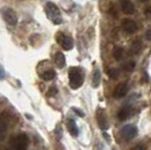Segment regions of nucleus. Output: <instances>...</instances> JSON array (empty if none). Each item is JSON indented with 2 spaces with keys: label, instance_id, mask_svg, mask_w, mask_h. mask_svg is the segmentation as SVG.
I'll return each instance as SVG.
<instances>
[{
  "label": "nucleus",
  "instance_id": "f257e3e1",
  "mask_svg": "<svg viewBox=\"0 0 151 150\" xmlns=\"http://www.w3.org/2000/svg\"><path fill=\"white\" fill-rule=\"evenodd\" d=\"M85 80L83 70L79 67H71L69 69V85L72 89H78L82 86Z\"/></svg>",
  "mask_w": 151,
  "mask_h": 150
},
{
  "label": "nucleus",
  "instance_id": "f03ea898",
  "mask_svg": "<svg viewBox=\"0 0 151 150\" xmlns=\"http://www.w3.org/2000/svg\"><path fill=\"white\" fill-rule=\"evenodd\" d=\"M45 13L47 18L50 19L51 22L55 25H60L62 23V16L60 13V9L58 8V6L54 2H46L45 4Z\"/></svg>",
  "mask_w": 151,
  "mask_h": 150
},
{
  "label": "nucleus",
  "instance_id": "7ed1b4c3",
  "mask_svg": "<svg viewBox=\"0 0 151 150\" xmlns=\"http://www.w3.org/2000/svg\"><path fill=\"white\" fill-rule=\"evenodd\" d=\"M27 144H28L27 136L24 133H20L12 140L10 148L12 150H27Z\"/></svg>",
  "mask_w": 151,
  "mask_h": 150
},
{
  "label": "nucleus",
  "instance_id": "20e7f679",
  "mask_svg": "<svg viewBox=\"0 0 151 150\" xmlns=\"http://www.w3.org/2000/svg\"><path fill=\"white\" fill-rule=\"evenodd\" d=\"M1 15H2V18L5 19V22H6L7 24H9V25L12 26H15L17 24V15L16 13L14 12V9L12 8H2L1 9Z\"/></svg>",
  "mask_w": 151,
  "mask_h": 150
},
{
  "label": "nucleus",
  "instance_id": "39448f33",
  "mask_svg": "<svg viewBox=\"0 0 151 150\" xmlns=\"http://www.w3.org/2000/svg\"><path fill=\"white\" fill-rule=\"evenodd\" d=\"M57 42L59 43V45L62 48L63 50L65 51H69L73 48V41L72 38L63 34V33H58L57 35Z\"/></svg>",
  "mask_w": 151,
  "mask_h": 150
},
{
  "label": "nucleus",
  "instance_id": "423d86ee",
  "mask_svg": "<svg viewBox=\"0 0 151 150\" xmlns=\"http://www.w3.org/2000/svg\"><path fill=\"white\" fill-rule=\"evenodd\" d=\"M9 128V116L6 112L0 115V141H4L7 138V132Z\"/></svg>",
  "mask_w": 151,
  "mask_h": 150
},
{
  "label": "nucleus",
  "instance_id": "0eeeda50",
  "mask_svg": "<svg viewBox=\"0 0 151 150\" xmlns=\"http://www.w3.org/2000/svg\"><path fill=\"white\" fill-rule=\"evenodd\" d=\"M137 133H138V129L133 124H126L121 129V136L126 140L134 138L137 136Z\"/></svg>",
  "mask_w": 151,
  "mask_h": 150
},
{
  "label": "nucleus",
  "instance_id": "6e6552de",
  "mask_svg": "<svg viewBox=\"0 0 151 150\" xmlns=\"http://www.w3.org/2000/svg\"><path fill=\"white\" fill-rule=\"evenodd\" d=\"M96 116H97V123L99 125V128L101 130H107L109 126H108V120H107V115L105 111L99 107L96 112Z\"/></svg>",
  "mask_w": 151,
  "mask_h": 150
},
{
  "label": "nucleus",
  "instance_id": "1a4fd4ad",
  "mask_svg": "<svg viewBox=\"0 0 151 150\" xmlns=\"http://www.w3.org/2000/svg\"><path fill=\"white\" fill-rule=\"evenodd\" d=\"M121 27L127 34H134L135 32L138 31V24L134 20H132V19H124L122 22Z\"/></svg>",
  "mask_w": 151,
  "mask_h": 150
},
{
  "label": "nucleus",
  "instance_id": "9d476101",
  "mask_svg": "<svg viewBox=\"0 0 151 150\" xmlns=\"http://www.w3.org/2000/svg\"><path fill=\"white\" fill-rule=\"evenodd\" d=\"M127 89H129L127 82H121L114 89L113 96L115 98H122V97H124L127 94Z\"/></svg>",
  "mask_w": 151,
  "mask_h": 150
},
{
  "label": "nucleus",
  "instance_id": "9b49d317",
  "mask_svg": "<svg viewBox=\"0 0 151 150\" xmlns=\"http://www.w3.org/2000/svg\"><path fill=\"white\" fill-rule=\"evenodd\" d=\"M121 8L123 10V13L126 15H132L134 13V5L130 0H122L121 1Z\"/></svg>",
  "mask_w": 151,
  "mask_h": 150
},
{
  "label": "nucleus",
  "instance_id": "f8f14e48",
  "mask_svg": "<svg viewBox=\"0 0 151 150\" xmlns=\"http://www.w3.org/2000/svg\"><path fill=\"white\" fill-rule=\"evenodd\" d=\"M54 62H55V66L58 68H63L65 66V58H64V54L62 52H58L55 56H54Z\"/></svg>",
  "mask_w": 151,
  "mask_h": 150
},
{
  "label": "nucleus",
  "instance_id": "ddd939ff",
  "mask_svg": "<svg viewBox=\"0 0 151 150\" xmlns=\"http://www.w3.org/2000/svg\"><path fill=\"white\" fill-rule=\"evenodd\" d=\"M131 115V107L130 106H125L123 108H121V111L119 112L117 116L121 121H124V120L129 119V116Z\"/></svg>",
  "mask_w": 151,
  "mask_h": 150
},
{
  "label": "nucleus",
  "instance_id": "4468645a",
  "mask_svg": "<svg viewBox=\"0 0 151 150\" xmlns=\"http://www.w3.org/2000/svg\"><path fill=\"white\" fill-rule=\"evenodd\" d=\"M68 130H69L70 134L73 136V137H77L79 134V129L76 124V122L73 120H69L68 121Z\"/></svg>",
  "mask_w": 151,
  "mask_h": 150
},
{
  "label": "nucleus",
  "instance_id": "2eb2a0df",
  "mask_svg": "<svg viewBox=\"0 0 151 150\" xmlns=\"http://www.w3.org/2000/svg\"><path fill=\"white\" fill-rule=\"evenodd\" d=\"M101 84V70L98 68H95L94 75H93V87L97 88Z\"/></svg>",
  "mask_w": 151,
  "mask_h": 150
},
{
  "label": "nucleus",
  "instance_id": "dca6fc26",
  "mask_svg": "<svg viewBox=\"0 0 151 150\" xmlns=\"http://www.w3.org/2000/svg\"><path fill=\"white\" fill-rule=\"evenodd\" d=\"M40 77L43 80H52L55 77V72H54V70H47V71H44V72L40 74Z\"/></svg>",
  "mask_w": 151,
  "mask_h": 150
},
{
  "label": "nucleus",
  "instance_id": "f3484780",
  "mask_svg": "<svg viewBox=\"0 0 151 150\" xmlns=\"http://www.w3.org/2000/svg\"><path fill=\"white\" fill-rule=\"evenodd\" d=\"M113 56L115 60H121L123 58V49L121 46H115L113 49Z\"/></svg>",
  "mask_w": 151,
  "mask_h": 150
},
{
  "label": "nucleus",
  "instance_id": "a211bd4d",
  "mask_svg": "<svg viewBox=\"0 0 151 150\" xmlns=\"http://www.w3.org/2000/svg\"><path fill=\"white\" fill-rule=\"evenodd\" d=\"M141 45H142L141 41H139V40L134 41L132 43V46H131V53L132 54H138L140 50H141Z\"/></svg>",
  "mask_w": 151,
  "mask_h": 150
},
{
  "label": "nucleus",
  "instance_id": "6ab92c4d",
  "mask_svg": "<svg viewBox=\"0 0 151 150\" xmlns=\"http://www.w3.org/2000/svg\"><path fill=\"white\" fill-rule=\"evenodd\" d=\"M107 75L109 76L111 78L115 79V78H117V76H119V71H117V70H115V69H111V70L107 72Z\"/></svg>",
  "mask_w": 151,
  "mask_h": 150
},
{
  "label": "nucleus",
  "instance_id": "aec40b11",
  "mask_svg": "<svg viewBox=\"0 0 151 150\" xmlns=\"http://www.w3.org/2000/svg\"><path fill=\"white\" fill-rule=\"evenodd\" d=\"M134 67H135V63L133 62V61H131V62H127L126 64H124L123 68L125 69V70H127V71H132L133 69H134Z\"/></svg>",
  "mask_w": 151,
  "mask_h": 150
},
{
  "label": "nucleus",
  "instance_id": "412c9836",
  "mask_svg": "<svg viewBox=\"0 0 151 150\" xmlns=\"http://www.w3.org/2000/svg\"><path fill=\"white\" fill-rule=\"evenodd\" d=\"M58 94V88L55 86H52L50 88V90L47 92V96H54V95Z\"/></svg>",
  "mask_w": 151,
  "mask_h": 150
},
{
  "label": "nucleus",
  "instance_id": "4be33fe9",
  "mask_svg": "<svg viewBox=\"0 0 151 150\" xmlns=\"http://www.w3.org/2000/svg\"><path fill=\"white\" fill-rule=\"evenodd\" d=\"M131 150H145V148L143 146H141V144H138V146H135V147H133Z\"/></svg>",
  "mask_w": 151,
  "mask_h": 150
},
{
  "label": "nucleus",
  "instance_id": "5701e85b",
  "mask_svg": "<svg viewBox=\"0 0 151 150\" xmlns=\"http://www.w3.org/2000/svg\"><path fill=\"white\" fill-rule=\"evenodd\" d=\"M4 78H5V70L0 66V79H4Z\"/></svg>",
  "mask_w": 151,
  "mask_h": 150
},
{
  "label": "nucleus",
  "instance_id": "b1692460",
  "mask_svg": "<svg viewBox=\"0 0 151 150\" xmlns=\"http://www.w3.org/2000/svg\"><path fill=\"white\" fill-rule=\"evenodd\" d=\"M73 111H75V112L77 113L78 115H80V116H83V115H85V114H83V112H81V111H79V110H78L77 107H73Z\"/></svg>",
  "mask_w": 151,
  "mask_h": 150
},
{
  "label": "nucleus",
  "instance_id": "393cba45",
  "mask_svg": "<svg viewBox=\"0 0 151 150\" xmlns=\"http://www.w3.org/2000/svg\"><path fill=\"white\" fill-rule=\"evenodd\" d=\"M147 38H148V40H151V30L147 32Z\"/></svg>",
  "mask_w": 151,
  "mask_h": 150
}]
</instances>
